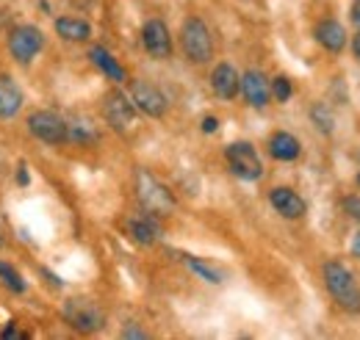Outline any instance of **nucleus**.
Wrapping results in <instances>:
<instances>
[{"label":"nucleus","instance_id":"obj_1","mask_svg":"<svg viewBox=\"0 0 360 340\" xmlns=\"http://www.w3.org/2000/svg\"><path fill=\"white\" fill-rule=\"evenodd\" d=\"M136 197H139L141 208L150 216H169V213H175L172 191L147 169L136 171Z\"/></svg>","mask_w":360,"mask_h":340},{"label":"nucleus","instance_id":"obj_2","mask_svg":"<svg viewBox=\"0 0 360 340\" xmlns=\"http://www.w3.org/2000/svg\"><path fill=\"white\" fill-rule=\"evenodd\" d=\"M324 285H327L330 296L335 299L344 310H349V313L360 310V288L347 266H341L335 260L324 263Z\"/></svg>","mask_w":360,"mask_h":340},{"label":"nucleus","instance_id":"obj_3","mask_svg":"<svg viewBox=\"0 0 360 340\" xmlns=\"http://www.w3.org/2000/svg\"><path fill=\"white\" fill-rule=\"evenodd\" d=\"M180 44H183V53L188 61L194 64H205L214 58V39H211V31L208 25L200 20V17H188L180 28Z\"/></svg>","mask_w":360,"mask_h":340},{"label":"nucleus","instance_id":"obj_4","mask_svg":"<svg viewBox=\"0 0 360 340\" xmlns=\"http://www.w3.org/2000/svg\"><path fill=\"white\" fill-rule=\"evenodd\" d=\"M61 315H64V321H67L75 332H81V335H94V332H100V329L105 327L103 310H100L94 301H89V299H70V301H64Z\"/></svg>","mask_w":360,"mask_h":340},{"label":"nucleus","instance_id":"obj_5","mask_svg":"<svg viewBox=\"0 0 360 340\" xmlns=\"http://www.w3.org/2000/svg\"><path fill=\"white\" fill-rule=\"evenodd\" d=\"M45 47V34L37 25H17L8 34V53L17 64H31Z\"/></svg>","mask_w":360,"mask_h":340},{"label":"nucleus","instance_id":"obj_6","mask_svg":"<svg viewBox=\"0 0 360 340\" xmlns=\"http://www.w3.org/2000/svg\"><path fill=\"white\" fill-rule=\"evenodd\" d=\"M225 158H227V164H230V171H233L236 177H241V180H250V183H252V180H261V177H264V164H261L255 147L247 144V141L230 144L225 150Z\"/></svg>","mask_w":360,"mask_h":340},{"label":"nucleus","instance_id":"obj_7","mask_svg":"<svg viewBox=\"0 0 360 340\" xmlns=\"http://www.w3.org/2000/svg\"><path fill=\"white\" fill-rule=\"evenodd\" d=\"M28 133L45 144H67V119L53 111H34L28 117Z\"/></svg>","mask_w":360,"mask_h":340},{"label":"nucleus","instance_id":"obj_8","mask_svg":"<svg viewBox=\"0 0 360 340\" xmlns=\"http://www.w3.org/2000/svg\"><path fill=\"white\" fill-rule=\"evenodd\" d=\"M103 114H105V122L117 133H128L136 122V105L131 103V97H125L122 91H108L105 94Z\"/></svg>","mask_w":360,"mask_h":340},{"label":"nucleus","instance_id":"obj_9","mask_svg":"<svg viewBox=\"0 0 360 340\" xmlns=\"http://www.w3.org/2000/svg\"><path fill=\"white\" fill-rule=\"evenodd\" d=\"M131 103H134L141 114H147L153 119H158V117L167 114V97H164V91L158 86L147 84V81H134L131 84Z\"/></svg>","mask_w":360,"mask_h":340},{"label":"nucleus","instance_id":"obj_10","mask_svg":"<svg viewBox=\"0 0 360 340\" xmlns=\"http://www.w3.org/2000/svg\"><path fill=\"white\" fill-rule=\"evenodd\" d=\"M141 44L153 58H158V61L169 58L172 55V37H169L167 22L164 20H147L141 28Z\"/></svg>","mask_w":360,"mask_h":340},{"label":"nucleus","instance_id":"obj_11","mask_svg":"<svg viewBox=\"0 0 360 340\" xmlns=\"http://www.w3.org/2000/svg\"><path fill=\"white\" fill-rule=\"evenodd\" d=\"M238 91L244 94V100H247L252 108H264V105H269V100H271L269 81H266V75L258 72V70H247V72L241 75V89H238Z\"/></svg>","mask_w":360,"mask_h":340},{"label":"nucleus","instance_id":"obj_12","mask_svg":"<svg viewBox=\"0 0 360 340\" xmlns=\"http://www.w3.org/2000/svg\"><path fill=\"white\" fill-rule=\"evenodd\" d=\"M269 202L283 218H300V216H305V211H308L305 200L297 191H291V188H271Z\"/></svg>","mask_w":360,"mask_h":340},{"label":"nucleus","instance_id":"obj_13","mask_svg":"<svg viewBox=\"0 0 360 340\" xmlns=\"http://www.w3.org/2000/svg\"><path fill=\"white\" fill-rule=\"evenodd\" d=\"M211 89H214L217 97L233 100L238 94V89H241V75L236 72L233 64H217L214 72H211Z\"/></svg>","mask_w":360,"mask_h":340},{"label":"nucleus","instance_id":"obj_14","mask_svg":"<svg viewBox=\"0 0 360 340\" xmlns=\"http://www.w3.org/2000/svg\"><path fill=\"white\" fill-rule=\"evenodd\" d=\"M316 42L321 44L324 50H330V53H341L344 44H347V31L335 20H321L316 25Z\"/></svg>","mask_w":360,"mask_h":340},{"label":"nucleus","instance_id":"obj_15","mask_svg":"<svg viewBox=\"0 0 360 340\" xmlns=\"http://www.w3.org/2000/svg\"><path fill=\"white\" fill-rule=\"evenodd\" d=\"M300 152H302L300 141L291 133H285V130H277L269 138V155L274 161H297Z\"/></svg>","mask_w":360,"mask_h":340},{"label":"nucleus","instance_id":"obj_16","mask_svg":"<svg viewBox=\"0 0 360 340\" xmlns=\"http://www.w3.org/2000/svg\"><path fill=\"white\" fill-rule=\"evenodd\" d=\"M56 34L64 42H86L91 37V25L84 17H58L56 20Z\"/></svg>","mask_w":360,"mask_h":340},{"label":"nucleus","instance_id":"obj_17","mask_svg":"<svg viewBox=\"0 0 360 340\" xmlns=\"http://www.w3.org/2000/svg\"><path fill=\"white\" fill-rule=\"evenodd\" d=\"M128 230H131V235H134L136 244H141V247H153V244L158 241V235H161V227L153 221V216H139V218H131Z\"/></svg>","mask_w":360,"mask_h":340},{"label":"nucleus","instance_id":"obj_18","mask_svg":"<svg viewBox=\"0 0 360 340\" xmlns=\"http://www.w3.org/2000/svg\"><path fill=\"white\" fill-rule=\"evenodd\" d=\"M89 58L94 61V67L103 70V75H108V81H117V84L125 81V70L120 67V61H117L105 47H91Z\"/></svg>","mask_w":360,"mask_h":340},{"label":"nucleus","instance_id":"obj_19","mask_svg":"<svg viewBox=\"0 0 360 340\" xmlns=\"http://www.w3.org/2000/svg\"><path fill=\"white\" fill-rule=\"evenodd\" d=\"M22 108V91L11 81L0 84V119H14Z\"/></svg>","mask_w":360,"mask_h":340},{"label":"nucleus","instance_id":"obj_20","mask_svg":"<svg viewBox=\"0 0 360 340\" xmlns=\"http://www.w3.org/2000/svg\"><path fill=\"white\" fill-rule=\"evenodd\" d=\"M67 141H72V144H94L97 141V130L86 119L67 122Z\"/></svg>","mask_w":360,"mask_h":340},{"label":"nucleus","instance_id":"obj_21","mask_svg":"<svg viewBox=\"0 0 360 340\" xmlns=\"http://www.w3.org/2000/svg\"><path fill=\"white\" fill-rule=\"evenodd\" d=\"M186 266L194 271V274H200L205 282H214V285H219L222 280H225V274L219 271V268H214L211 263H205V260H200V257H191L186 255Z\"/></svg>","mask_w":360,"mask_h":340},{"label":"nucleus","instance_id":"obj_22","mask_svg":"<svg viewBox=\"0 0 360 340\" xmlns=\"http://www.w3.org/2000/svg\"><path fill=\"white\" fill-rule=\"evenodd\" d=\"M0 280H3L6 288H11L14 294H25V280L20 277V271H17L14 266H8V263H3V260H0Z\"/></svg>","mask_w":360,"mask_h":340},{"label":"nucleus","instance_id":"obj_23","mask_svg":"<svg viewBox=\"0 0 360 340\" xmlns=\"http://www.w3.org/2000/svg\"><path fill=\"white\" fill-rule=\"evenodd\" d=\"M311 117H314L316 128L321 130V133H333V128H335V119H333V114H330V108L327 105H314L311 108Z\"/></svg>","mask_w":360,"mask_h":340},{"label":"nucleus","instance_id":"obj_24","mask_svg":"<svg viewBox=\"0 0 360 340\" xmlns=\"http://www.w3.org/2000/svg\"><path fill=\"white\" fill-rule=\"evenodd\" d=\"M269 89H271V97H274L277 103H285V100L291 97V91H294V89H291V81H288L285 75L274 78V81L269 84Z\"/></svg>","mask_w":360,"mask_h":340},{"label":"nucleus","instance_id":"obj_25","mask_svg":"<svg viewBox=\"0 0 360 340\" xmlns=\"http://www.w3.org/2000/svg\"><path fill=\"white\" fill-rule=\"evenodd\" d=\"M344 211L360 221V197H347V200H344Z\"/></svg>","mask_w":360,"mask_h":340},{"label":"nucleus","instance_id":"obj_26","mask_svg":"<svg viewBox=\"0 0 360 340\" xmlns=\"http://www.w3.org/2000/svg\"><path fill=\"white\" fill-rule=\"evenodd\" d=\"M0 338L3 340H25V335H22V332H17V327L11 324V327H6V329L0 332Z\"/></svg>","mask_w":360,"mask_h":340},{"label":"nucleus","instance_id":"obj_27","mask_svg":"<svg viewBox=\"0 0 360 340\" xmlns=\"http://www.w3.org/2000/svg\"><path fill=\"white\" fill-rule=\"evenodd\" d=\"M202 130H205V133H217V130H219V119H217V117H205V119H202Z\"/></svg>","mask_w":360,"mask_h":340},{"label":"nucleus","instance_id":"obj_28","mask_svg":"<svg viewBox=\"0 0 360 340\" xmlns=\"http://www.w3.org/2000/svg\"><path fill=\"white\" fill-rule=\"evenodd\" d=\"M122 338H147V332L139 329V327H125L122 329Z\"/></svg>","mask_w":360,"mask_h":340},{"label":"nucleus","instance_id":"obj_29","mask_svg":"<svg viewBox=\"0 0 360 340\" xmlns=\"http://www.w3.org/2000/svg\"><path fill=\"white\" fill-rule=\"evenodd\" d=\"M349 14H352V22H358L360 25V0L352 3V11H349Z\"/></svg>","mask_w":360,"mask_h":340},{"label":"nucleus","instance_id":"obj_30","mask_svg":"<svg viewBox=\"0 0 360 340\" xmlns=\"http://www.w3.org/2000/svg\"><path fill=\"white\" fill-rule=\"evenodd\" d=\"M17 183L20 185H28V171H25V166H20V171H17Z\"/></svg>","mask_w":360,"mask_h":340},{"label":"nucleus","instance_id":"obj_31","mask_svg":"<svg viewBox=\"0 0 360 340\" xmlns=\"http://www.w3.org/2000/svg\"><path fill=\"white\" fill-rule=\"evenodd\" d=\"M352 255L360 257V233L355 235V241H352Z\"/></svg>","mask_w":360,"mask_h":340},{"label":"nucleus","instance_id":"obj_32","mask_svg":"<svg viewBox=\"0 0 360 340\" xmlns=\"http://www.w3.org/2000/svg\"><path fill=\"white\" fill-rule=\"evenodd\" d=\"M352 50H355V55L360 58V34L355 37V42H352Z\"/></svg>","mask_w":360,"mask_h":340},{"label":"nucleus","instance_id":"obj_33","mask_svg":"<svg viewBox=\"0 0 360 340\" xmlns=\"http://www.w3.org/2000/svg\"><path fill=\"white\" fill-rule=\"evenodd\" d=\"M3 244H6V241H3V235H0V247H3Z\"/></svg>","mask_w":360,"mask_h":340},{"label":"nucleus","instance_id":"obj_34","mask_svg":"<svg viewBox=\"0 0 360 340\" xmlns=\"http://www.w3.org/2000/svg\"><path fill=\"white\" fill-rule=\"evenodd\" d=\"M358 183H360V174H358Z\"/></svg>","mask_w":360,"mask_h":340}]
</instances>
